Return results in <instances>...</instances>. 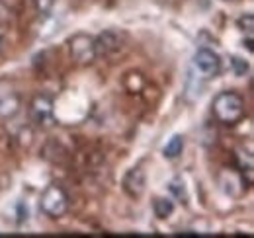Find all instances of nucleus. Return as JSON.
<instances>
[{
    "mask_svg": "<svg viewBox=\"0 0 254 238\" xmlns=\"http://www.w3.org/2000/svg\"><path fill=\"white\" fill-rule=\"evenodd\" d=\"M30 119L35 127H51L55 123V104L47 94H37L30 102Z\"/></svg>",
    "mask_w": 254,
    "mask_h": 238,
    "instance_id": "7ed1b4c3",
    "label": "nucleus"
},
{
    "mask_svg": "<svg viewBox=\"0 0 254 238\" xmlns=\"http://www.w3.org/2000/svg\"><path fill=\"white\" fill-rule=\"evenodd\" d=\"M193 68L203 78L217 76L219 70H221V57L209 47H199L195 51V55H193Z\"/></svg>",
    "mask_w": 254,
    "mask_h": 238,
    "instance_id": "39448f33",
    "label": "nucleus"
},
{
    "mask_svg": "<svg viewBox=\"0 0 254 238\" xmlns=\"http://www.w3.org/2000/svg\"><path fill=\"white\" fill-rule=\"evenodd\" d=\"M39 209L47 217H51V219L63 217L64 213H66V209H68V195H66V191L61 185H57V183H49L43 189L41 197H39Z\"/></svg>",
    "mask_w": 254,
    "mask_h": 238,
    "instance_id": "f03ea898",
    "label": "nucleus"
},
{
    "mask_svg": "<svg viewBox=\"0 0 254 238\" xmlns=\"http://www.w3.org/2000/svg\"><path fill=\"white\" fill-rule=\"evenodd\" d=\"M145 187H147V178H145V172L137 166V168H131L124 176V191H126L129 197L137 199L145 193Z\"/></svg>",
    "mask_w": 254,
    "mask_h": 238,
    "instance_id": "0eeeda50",
    "label": "nucleus"
},
{
    "mask_svg": "<svg viewBox=\"0 0 254 238\" xmlns=\"http://www.w3.org/2000/svg\"><path fill=\"white\" fill-rule=\"evenodd\" d=\"M237 26H239L243 31H247V35H253L254 16L253 14H247V16H243V18H239V20H237Z\"/></svg>",
    "mask_w": 254,
    "mask_h": 238,
    "instance_id": "9b49d317",
    "label": "nucleus"
},
{
    "mask_svg": "<svg viewBox=\"0 0 254 238\" xmlns=\"http://www.w3.org/2000/svg\"><path fill=\"white\" fill-rule=\"evenodd\" d=\"M170 191L180 199V197H184L186 199V191H184V181L180 178H174L170 181Z\"/></svg>",
    "mask_w": 254,
    "mask_h": 238,
    "instance_id": "f8f14e48",
    "label": "nucleus"
},
{
    "mask_svg": "<svg viewBox=\"0 0 254 238\" xmlns=\"http://www.w3.org/2000/svg\"><path fill=\"white\" fill-rule=\"evenodd\" d=\"M33 4H35V8H37V12L45 16V14H49V12L53 10L55 0H33Z\"/></svg>",
    "mask_w": 254,
    "mask_h": 238,
    "instance_id": "ddd939ff",
    "label": "nucleus"
},
{
    "mask_svg": "<svg viewBox=\"0 0 254 238\" xmlns=\"http://www.w3.org/2000/svg\"><path fill=\"white\" fill-rule=\"evenodd\" d=\"M96 41V55L100 57V55H104V57H108L110 53H114V51H118L120 49V35L116 33V31H104L102 35H98L94 37Z\"/></svg>",
    "mask_w": 254,
    "mask_h": 238,
    "instance_id": "6e6552de",
    "label": "nucleus"
},
{
    "mask_svg": "<svg viewBox=\"0 0 254 238\" xmlns=\"http://www.w3.org/2000/svg\"><path fill=\"white\" fill-rule=\"evenodd\" d=\"M0 51H2V39H0Z\"/></svg>",
    "mask_w": 254,
    "mask_h": 238,
    "instance_id": "2eb2a0df",
    "label": "nucleus"
},
{
    "mask_svg": "<svg viewBox=\"0 0 254 238\" xmlns=\"http://www.w3.org/2000/svg\"><path fill=\"white\" fill-rule=\"evenodd\" d=\"M233 66L237 68V74H245L249 70V64L245 60H241L239 57H233Z\"/></svg>",
    "mask_w": 254,
    "mask_h": 238,
    "instance_id": "4468645a",
    "label": "nucleus"
},
{
    "mask_svg": "<svg viewBox=\"0 0 254 238\" xmlns=\"http://www.w3.org/2000/svg\"><path fill=\"white\" fill-rule=\"evenodd\" d=\"M182 150H184V137H182V135H174V137L164 145L162 154H164V158L174 160V158H178V156L182 154Z\"/></svg>",
    "mask_w": 254,
    "mask_h": 238,
    "instance_id": "9d476101",
    "label": "nucleus"
},
{
    "mask_svg": "<svg viewBox=\"0 0 254 238\" xmlns=\"http://www.w3.org/2000/svg\"><path fill=\"white\" fill-rule=\"evenodd\" d=\"M153 213L157 219H168L174 213V201L170 197H155L153 199Z\"/></svg>",
    "mask_w": 254,
    "mask_h": 238,
    "instance_id": "1a4fd4ad",
    "label": "nucleus"
},
{
    "mask_svg": "<svg viewBox=\"0 0 254 238\" xmlns=\"http://www.w3.org/2000/svg\"><path fill=\"white\" fill-rule=\"evenodd\" d=\"M211 112H213V118L217 119L221 125H237L241 119L245 118V112H247V106H245V100L243 96H239L237 92H219L215 98H213V104H211Z\"/></svg>",
    "mask_w": 254,
    "mask_h": 238,
    "instance_id": "f257e3e1",
    "label": "nucleus"
},
{
    "mask_svg": "<svg viewBox=\"0 0 254 238\" xmlns=\"http://www.w3.org/2000/svg\"><path fill=\"white\" fill-rule=\"evenodd\" d=\"M20 112V94L14 84L6 78H0V118H14Z\"/></svg>",
    "mask_w": 254,
    "mask_h": 238,
    "instance_id": "423d86ee",
    "label": "nucleus"
},
{
    "mask_svg": "<svg viewBox=\"0 0 254 238\" xmlns=\"http://www.w3.org/2000/svg\"><path fill=\"white\" fill-rule=\"evenodd\" d=\"M68 49H70V55L72 59L80 64H90L96 60V41L92 35L88 33H74L70 39H68Z\"/></svg>",
    "mask_w": 254,
    "mask_h": 238,
    "instance_id": "20e7f679",
    "label": "nucleus"
}]
</instances>
